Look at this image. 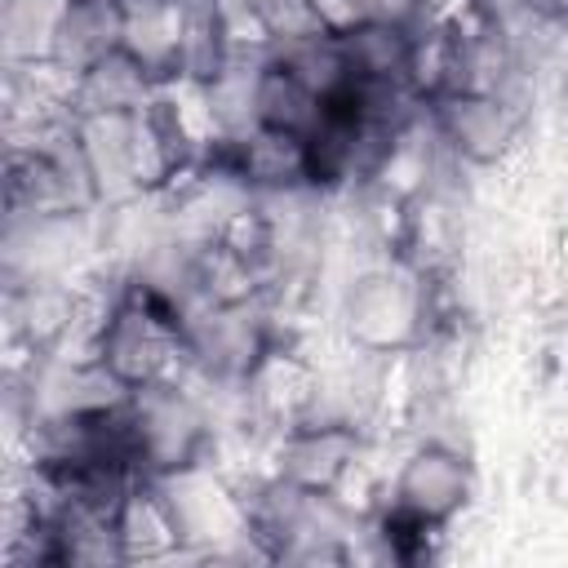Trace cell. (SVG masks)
Wrapping results in <instances>:
<instances>
[{"mask_svg": "<svg viewBox=\"0 0 568 568\" xmlns=\"http://www.w3.org/2000/svg\"><path fill=\"white\" fill-rule=\"evenodd\" d=\"M324 115V98L311 93L288 62H280L275 53H266L253 67V124L257 129H275V133H293L306 138Z\"/></svg>", "mask_w": 568, "mask_h": 568, "instance_id": "cell-8", "label": "cell"}, {"mask_svg": "<svg viewBox=\"0 0 568 568\" xmlns=\"http://www.w3.org/2000/svg\"><path fill=\"white\" fill-rule=\"evenodd\" d=\"M120 541H124L129 564H138V559H173V555L186 550L182 532H178V524H173V515H169V506H164V497L155 488V479H142L133 488V497L124 501Z\"/></svg>", "mask_w": 568, "mask_h": 568, "instance_id": "cell-10", "label": "cell"}, {"mask_svg": "<svg viewBox=\"0 0 568 568\" xmlns=\"http://www.w3.org/2000/svg\"><path fill=\"white\" fill-rule=\"evenodd\" d=\"M426 124L444 155L466 169H493L519 142L524 115L488 89H453L426 102Z\"/></svg>", "mask_w": 568, "mask_h": 568, "instance_id": "cell-3", "label": "cell"}, {"mask_svg": "<svg viewBox=\"0 0 568 568\" xmlns=\"http://www.w3.org/2000/svg\"><path fill=\"white\" fill-rule=\"evenodd\" d=\"M120 44H124V0H67L53 27L49 62L75 75Z\"/></svg>", "mask_w": 568, "mask_h": 568, "instance_id": "cell-7", "label": "cell"}, {"mask_svg": "<svg viewBox=\"0 0 568 568\" xmlns=\"http://www.w3.org/2000/svg\"><path fill=\"white\" fill-rule=\"evenodd\" d=\"M182 9L169 0H124V49H133L164 84H178Z\"/></svg>", "mask_w": 568, "mask_h": 568, "instance_id": "cell-9", "label": "cell"}, {"mask_svg": "<svg viewBox=\"0 0 568 568\" xmlns=\"http://www.w3.org/2000/svg\"><path fill=\"white\" fill-rule=\"evenodd\" d=\"M470 497H475V466L462 444H444V439H417L382 484V501L444 528L466 510Z\"/></svg>", "mask_w": 568, "mask_h": 568, "instance_id": "cell-4", "label": "cell"}, {"mask_svg": "<svg viewBox=\"0 0 568 568\" xmlns=\"http://www.w3.org/2000/svg\"><path fill=\"white\" fill-rule=\"evenodd\" d=\"M342 328L351 351L408 355L426 342V275L399 257L351 275L342 293Z\"/></svg>", "mask_w": 568, "mask_h": 568, "instance_id": "cell-1", "label": "cell"}, {"mask_svg": "<svg viewBox=\"0 0 568 568\" xmlns=\"http://www.w3.org/2000/svg\"><path fill=\"white\" fill-rule=\"evenodd\" d=\"M368 457V426L351 417H302L271 435L266 466L297 488L337 493Z\"/></svg>", "mask_w": 568, "mask_h": 568, "instance_id": "cell-2", "label": "cell"}, {"mask_svg": "<svg viewBox=\"0 0 568 568\" xmlns=\"http://www.w3.org/2000/svg\"><path fill=\"white\" fill-rule=\"evenodd\" d=\"M160 89H164V80L133 49L120 44L71 75L67 111L71 115H138L151 106V98Z\"/></svg>", "mask_w": 568, "mask_h": 568, "instance_id": "cell-5", "label": "cell"}, {"mask_svg": "<svg viewBox=\"0 0 568 568\" xmlns=\"http://www.w3.org/2000/svg\"><path fill=\"white\" fill-rule=\"evenodd\" d=\"M422 22V18H417ZM417 22L399 18H359L351 27H337V40L346 49V62L355 80H386V84H413V58H417Z\"/></svg>", "mask_w": 568, "mask_h": 568, "instance_id": "cell-6", "label": "cell"}, {"mask_svg": "<svg viewBox=\"0 0 568 568\" xmlns=\"http://www.w3.org/2000/svg\"><path fill=\"white\" fill-rule=\"evenodd\" d=\"M169 4H178V9H191V4H200V0H169Z\"/></svg>", "mask_w": 568, "mask_h": 568, "instance_id": "cell-11", "label": "cell"}]
</instances>
